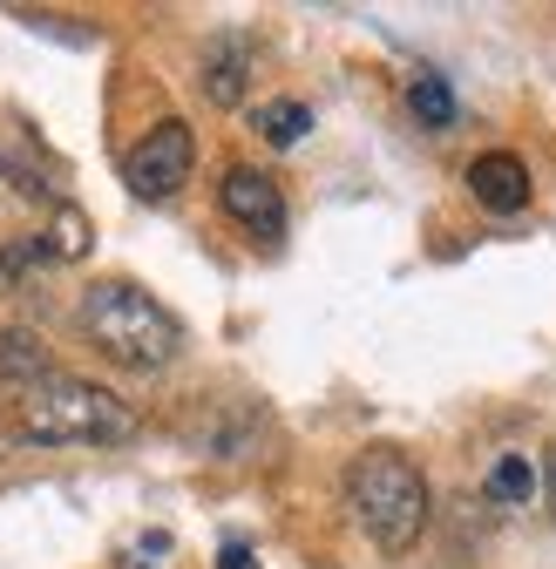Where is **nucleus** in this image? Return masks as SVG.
Wrapping results in <instances>:
<instances>
[{
    "mask_svg": "<svg viewBox=\"0 0 556 569\" xmlns=\"http://www.w3.org/2000/svg\"><path fill=\"white\" fill-rule=\"evenodd\" d=\"M14 427H21V441H41V448H116L136 435V413H129V400H116L96 380L48 373V380L21 387Z\"/></svg>",
    "mask_w": 556,
    "mask_h": 569,
    "instance_id": "f257e3e1",
    "label": "nucleus"
},
{
    "mask_svg": "<svg viewBox=\"0 0 556 569\" xmlns=\"http://www.w3.org/2000/svg\"><path fill=\"white\" fill-rule=\"evenodd\" d=\"M82 332L109 352L116 367H129V373H163V367L177 360V346H183V326L170 319V306L150 299L143 284H129V278L89 284V299H82Z\"/></svg>",
    "mask_w": 556,
    "mask_h": 569,
    "instance_id": "f03ea898",
    "label": "nucleus"
},
{
    "mask_svg": "<svg viewBox=\"0 0 556 569\" xmlns=\"http://www.w3.org/2000/svg\"><path fill=\"white\" fill-rule=\"evenodd\" d=\"M346 509L360 516V529L387 556H400L428 529V475L400 448H367V455H354V468H346Z\"/></svg>",
    "mask_w": 556,
    "mask_h": 569,
    "instance_id": "7ed1b4c3",
    "label": "nucleus"
},
{
    "mask_svg": "<svg viewBox=\"0 0 556 569\" xmlns=\"http://www.w3.org/2000/svg\"><path fill=\"white\" fill-rule=\"evenodd\" d=\"M190 163H197V136L190 122H157L136 150L122 157V183L143 197V203H163L190 183Z\"/></svg>",
    "mask_w": 556,
    "mask_h": 569,
    "instance_id": "20e7f679",
    "label": "nucleus"
},
{
    "mask_svg": "<svg viewBox=\"0 0 556 569\" xmlns=\"http://www.w3.org/2000/svg\"><path fill=\"white\" fill-rule=\"evenodd\" d=\"M218 203H225V218H231L238 231H251V238H265V244L286 238V190H278L265 170H245V163L225 170Z\"/></svg>",
    "mask_w": 556,
    "mask_h": 569,
    "instance_id": "39448f33",
    "label": "nucleus"
},
{
    "mask_svg": "<svg viewBox=\"0 0 556 569\" xmlns=\"http://www.w3.org/2000/svg\"><path fill=\"white\" fill-rule=\"evenodd\" d=\"M251 68H258V48L251 34H218L211 48H203V102H218V109H238L245 89H251Z\"/></svg>",
    "mask_w": 556,
    "mask_h": 569,
    "instance_id": "423d86ee",
    "label": "nucleus"
},
{
    "mask_svg": "<svg viewBox=\"0 0 556 569\" xmlns=\"http://www.w3.org/2000/svg\"><path fill=\"white\" fill-rule=\"evenodd\" d=\"M468 190L481 210H496V218H516V210H529V163L509 157V150H489L468 163Z\"/></svg>",
    "mask_w": 556,
    "mask_h": 569,
    "instance_id": "0eeeda50",
    "label": "nucleus"
},
{
    "mask_svg": "<svg viewBox=\"0 0 556 569\" xmlns=\"http://www.w3.org/2000/svg\"><path fill=\"white\" fill-rule=\"evenodd\" d=\"M48 373H54V360H48L41 332H28V326H8V332H0V380L34 387V380H48Z\"/></svg>",
    "mask_w": 556,
    "mask_h": 569,
    "instance_id": "6e6552de",
    "label": "nucleus"
},
{
    "mask_svg": "<svg viewBox=\"0 0 556 569\" xmlns=\"http://www.w3.org/2000/svg\"><path fill=\"white\" fill-rule=\"evenodd\" d=\"M312 129V109L292 102V96H278V102H258V136L271 142V150H292V142Z\"/></svg>",
    "mask_w": 556,
    "mask_h": 569,
    "instance_id": "1a4fd4ad",
    "label": "nucleus"
},
{
    "mask_svg": "<svg viewBox=\"0 0 556 569\" xmlns=\"http://www.w3.org/2000/svg\"><path fill=\"white\" fill-rule=\"evenodd\" d=\"M529 495H536V468H529V455H503V461L489 468V502H503V509H529Z\"/></svg>",
    "mask_w": 556,
    "mask_h": 569,
    "instance_id": "9d476101",
    "label": "nucleus"
},
{
    "mask_svg": "<svg viewBox=\"0 0 556 569\" xmlns=\"http://www.w3.org/2000/svg\"><path fill=\"white\" fill-rule=\"evenodd\" d=\"M407 102H414V116H421L428 129H448V122H455V89H448L441 76H428V68H421V76H414Z\"/></svg>",
    "mask_w": 556,
    "mask_h": 569,
    "instance_id": "9b49d317",
    "label": "nucleus"
},
{
    "mask_svg": "<svg viewBox=\"0 0 556 569\" xmlns=\"http://www.w3.org/2000/svg\"><path fill=\"white\" fill-rule=\"evenodd\" d=\"M89 251V218L82 210H61L54 218V244H48V258H82Z\"/></svg>",
    "mask_w": 556,
    "mask_h": 569,
    "instance_id": "f8f14e48",
    "label": "nucleus"
},
{
    "mask_svg": "<svg viewBox=\"0 0 556 569\" xmlns=\"http://www.w3.org/2000/svg\"><path fill=\"white\" fill-rule=\"evenodd\" d=\"M218 569H258V562H251V549H245V542H225V556H218Z\"/></svg>",
    "mask_w": 556,
    "mask_h": 569,
    "instance_id": "ddd939ff",
    "label": "nucleus"
},
{
    "mask_svg": "<svg viewBox=\"0 0 556 569\" xmlns=\"http://www.w3.org/2000/svg\"><path fill=\"white\" fill-rule=\"evenodd\" d=\"M543 488H549V509H556V448H549V468H543Z\"/></svg>",
    "mask_w": 556,
    "mask_h": 569,
    "instance_id": "4468645a",
    "label": "nucleus"
}]
</instances>
